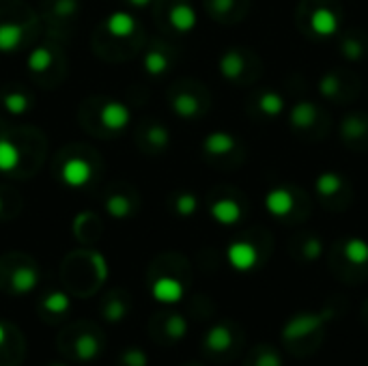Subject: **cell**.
Returning <instances> with one entry per match:
<instances>
[{
    "label": "cell",
    "instance_id": "obj_30",
    "mask_svg": "<svg viewBox=\"0 0 368 366\" xmlns=\"http://www.w3.org/2000/svg\"><path fill=\"white\" fill-rule=\"evenodd\" d=\"M173 209L177 216L181 218H190L198 211V199H196V194L192 192H179L175 194V199H173Z\"/></svg>",
    "mask_w": 368,
    "mask_h": 366
},
{
    "label": "cell",
    "instance_id": "obj_18",
    "mask_svg": "<svg viewBox=\"0 0 368 366\" xmlns=\"http://www.w3.org/2000/svg\"><path fill=\"white\" fill-rule=\"evenodd\" d=\"M93 177V171H91V164L82 157H71L63 164L61 168V181L67 185V188H82L87 185Z\"/></svg>",
    "mask_w": 368,
    "mask_h": 366
},
{
    "label": "cell",
    "instance_id": "obj_29",
    "mask_svg": "<svg viewBox=\"0 0 368 366\" xmlns=\"http://www.w3.org/2000/svg\"><path fill=\"white\" fill-rule=\"evenodd\" d=\"M3 106L5 110L9 112V115H24V112L31 110V97H28L26 93L22 91H11V93H5L3 95Z\"/></svg>",
    "mask_w": 368,
    "mask_h": 366
},
{
    "label": "cell",
    "instance_id": "obj_9",
    "mask_svg": "<svg viewBox=\"0 0 368 366\" xmlns=\"http://www.w3.org/2000/svg\"><path fill=\"white\" fill-rule=\"evenodd\" d=\"M248 110L252 112V117L259 121H278L280 117H285L287 112V99L276 89H261L252 93L248 101Z\"/></svg>",
    "mask_w": 368,
    "mask_h": 366
},
{
    "label": "cell",
    "instance_id": "obj_22",
    "mask_svg": "<svg viewBox=\"0 0 368 366\" xmlns=\"http://www.w3.org/2000/svg\"><path fill=\"white\" fill-rule=\"evenodd\" d=\"M151 291H153V297L164 304H177L183 297V285L177 278H171V276L157 278Z\"/></svg>",
    "mask_w": 368,
    "mask_h": 366
},
{
    "label": "cell",
    "instance_id": "obj_34",
    "mask_svg": "<svg viewBox=\"0 0 368 366\" xmlns=\"http://www.w3.org/2000/svg\"><path fill=\"white\" fill-rule=\"evenodd\" d=\"M147 143L157 151V149H164V147H168V143H171V134H168V129L164 127V125H160V123H155V125H151L149 129H147Z\"/></svg>",
    "mask_w": 368,
    "mask_h": 366
},
{
    "label": "cell",
    "instance_id": "obj_41",
    "mask_svg": "<svg viewBox=\"0 0 368 366\" xmlns=\"http://www.w3.org/2000/svg\"><path fill=\"white\" fill-rule=\"evenodd\" d=\"M3 343H5V325L0 323V345H3Z\"/></svg>",
    "mask_w": 368,
    "mask_h": 366
},
{
    "label": "cell",
    "instance_id": "obj_10",
    "mask_svg": "<svg viewBox=\"0 0 368 366\" xmlns=\"http://www.w3.org/2000/svg\"><path fill=\"white\" fill-rule=\"evenodd\" d=\"M338 136L341 143L355 153L368 151V115L366 112H349V115L338 125Z\"/></svg>",
    "mask_w": 368,
    "mask_h": 366
},
{
    "label": "cell",
    "instance_id": "obj_39",
    "mask_svg": "<svg viewBox=\"0 0 368 366\" xmlns=\"http://www.w3.org/2000/svg\"><path fill=\"white\" fill-rule=\"evenodd\" d=\"M104 315H106V319H108V321L117 323V321H121V319H123V315H125V306H123L121 302H110V304L106 306Z\"/></svg>",
    "mask_w": 368,
    "mask_h": 366
},
{
    "label": "cell",
    "instance_id": "obj_43",
    "mask_svg": "<svg viewBox=\"0 0 368 366\" xmlns=\"http://www.w3.org/2000/svg\"><path fill=\"white\" fill-rule=\"evenodd\" d=\"M0 213H3V199H0Z\"/></svg>",
    "mask_w": 368,
    "mask_h": 366
},
{
    "label": "cell",
    "instance_id": "obj_3",
    "mask_svg": "<svg viewBox=\"0 0 368 366\" xmlns=\"http://www.w3.org/2000/svg\"><path fill=\"white\" fill-rule=\"evenodd\" d=\"M265 209L285 224H299L310 216V199L304 190L285 183L271 188L265 196Z\"/></svg>",
    "mask_w": 368,
    "mask_h": 366
},
{
    "label": "cell",
    "instance_id": "obj_4",
    "mask_svg": "<svg viewBox=\"0 0 368 366\" xmlns=\"http://www.w3.org/2000/svg\"><path fill=\"white\" fill-rule=\"evenodd\" d=\"M289 125L293 134L306 140V143H321L330 134L332 121L325 108H321L315 101L304 99L289 110Z\"/></svg>",
    "mask_w": 368,
    "mask_h": 366
},
{
    "label": "cell",
    "instance_id": "obj_44",
    "mask_svg": "<svg viewBox=\"0 0 368 366\" xmlns=\"http://www.w3.org/2000/svg\"><path fill=\"white\" fill-rule=\"evenodd\" d=\"M52 366H61V364H52Z\"/></svg>",
    "mask_w": 368,
    "mask_h": 366
},
{
    "label": "cell",
    "instance_id": "obj_37",
    "mask_svg": "<svg viewBox=\"0 0 368 366\" xmlns=\"http://www.w3.org/2000/svg\"><path fill=\"white\" fill-rule=\"evenodd\" d=\"M121 362H123V366H147L149 364L147 353L143 349H127L121 356Z\"/></svg>",
    "mask_w": 368,
    "mask_h": 366
},
{
    "label": "cell",
    "instance_id": "obj_25",
    "mask_svg": "<svg viewBox=\"0 0 368 366\" xmlns=\"http://www.w3.org/2000/svg\"><path fill=\"white\" fill-rule=\"evenodd\" d=\"M37 283H39L37 269L35 267H28V265L15 269L13 276H11V287H13L15 293H31L37 287Z\"/></svg>",
    "mask_w": 368,
    "mask_h": 366
},
{
    "label": "cell",
    "instance_id": "obj_35",
    "mask_svg": "<svg viewBox=\"0 0 368 366\" xmlns=\"http://www.w3.org/2000/svg\"><path fill=\"white\" fill-rule=\"evenodd\" d=\"M252 366H282V358L271 347H259L252 358Z\"/></svg>",
    "mask_w": 368,
    "mask_h": 366
},
{
    "label": "cell",
    "instance_id": "obj_7",
    "mask_svg": "<svg viewBox=\"0 0 368 366\" xmlns=\"http://www.w3.org/2000/svg\"><path fill=\"white\" fill-rule=\"evenodd\" d=\"M315 192L319 203L327 211H347L349 205L355 199L353 183L343 175V173H321L315 181Z\"/></svg>",
    "mask_w": 368,
    "mask_h": 366
},
{
    "label": "cell",
    "instance_id": "obj_17",
    "mask_svg": "<svg viewBox=\"0 0 368 366\" xmlns=\"http://www.w3.org/2000/svg\"><path fill=\"white\" fill-rule=\"evenodd\" d=\"M289 250L295 261L313 263L323 255V239L315 233H299L291 239Z\"/></svg>",
    "mask_w": 368,
    "mask_h": 366
},
{
    "label": "cell",
    "instance_id": "obj_12",
    "mask_svg": "<svg viewBox=\"0 0 368 366\" xmlns=\"http://www.w3.org/2000/svg\"><path fill=\"white\" fill-rule=\"evenodd\" d=\"M336 45L345 61L360 63L368 56V33L364 28H349V31L336 35Z\"/></svg>",
    "mask_w": 368,
    "mask_h": 366
},
{
    "label": "cell",
    "instance_id": "obj_16",
    "mask_svg": "<svg viewBox=\"0 0 368 366\" xmlns=\"http://www.w3.org/2000/svg\"><path fill=\"white\" fill-rule=\"evenodd\" d=\"M205 7L218 22L233 24L246 17L250 9V0H205Z\"/></svg>",
    "mask_w": 368,
    "mask_h": 366
},
{
    "label": "cell",
    "instance_id": "obj_31",
    "mask_svg": "<svg viewBox=\"0 0 368 366\" xmlns=\"http://www.w3.org/2000/svg\"><path fill=\"white\" fill-rule=\"evenodd\" d=\"M106 211L112 218H127L134 211V205L125 194H112L106 201Z\"/></svg>",
    "mask_w": 368,
    "mask_h": 366
},
{
    "label": "cell",
    "instance_id": "obj_5",
    "mask_svg": "<svg viewBox=\"0 0 368 366\" xmlns=\"http://www.w3.org/2000/svg\"><path fill=\"white\" fill-rule=\"evenodd\" d=\"M218 69L222 78H226L229 82L239 84V87H248V84H254L261 78L263 63L257 56V52H252L248 48H231L222 52Z\"/></svg>",
    "mask_w": 368,
    "mask_h": 366
},
{
    "label": "cell",
    "instance_id": "obj_2",
    "mask_svg": "<svg viewBox=\"0 0 368 366\" xmlns=\"http://www.w3.org/2000/svg\"><path fill=\"white\" fill-rule=\"evenodd\" d=\"M330 265L347 283H358L368 276V244L360 237L336 241L330 252Z\"/></svg>",
    "mask_w": 368,
    "mask_h": 366
},
{
    "label": "cell",
    "instance_id": "obj_24",
    "mask_svg": "<svg viewBox=\"0 0 368 366\" xmlns=\"http://www.w3.org/2000/svg\"><path fill=\"white\" fill-rule=\"evenodd\" d=\"M24 39V28L15 22H5L0 24V52L11 54L22 45Z\"/></svg>",
    "mask_w": 368,
    "mask_h": 366
},
{
    "label": "cell",
    "instance_id": "obj_23",
    "mask_svg": "<svg viewBox=\"0 0 368 366\" xmlns=\"http://www.w3.org/2000/svg\"><path fill=\"white\" fill-rule=\"evenodd\" d=\"M233 345V332L229 325H213L207 336H205V347L211 351V353H224V351H229Z\"/></svg>",
    "mask_w": 368,
    "mask_h": 366
},
{
    "label": "cell",
    "instance_id": "obj_6",
    "mask_svg": "<svg viewBox=\"0 0 368 366\" xmlns=\"http://www.w3.org/2000/svg\"><path fill=\"white\" fill-rule=\"evenodd\" d=\"M317 91L323 97V101H327V104L347 106V104L358 99V95L362 91V84H360V78L353 71H349L345 67H338V69L325 71L319 78Z\"/></svg>",
    "mask_w": 368,
    "mask_h": 366
},
{
    "label": "cell",
    "instance_id": "obj_14",
    "mask_svg": "<svg viewBox=\"0 0 368 366\" xmlns=\"http://www.w3.org/2000/svg\"><path fill=\"white\" fill-rule=\"evenodd\" d=\"M209 213L218 224H222V227H235V224H239L243 218V205L239 203L237 194L233 192L220 194L209 205Z\"/></svg>",
    "mask_w": 368,
    "mask_h": 366
},
{
    "label": "cell",
    "instance_id": "obj_27",
    "mask_svg": "<svg viewBox=\"0 0 368 366\" xmlns=\"http://www.w3.org/2000/svg\"><path fill=\"white\" fill-rule=\"evenodd\" d=\"M171 69V56L162 50H149L145 56V71L149 76H164Z\"/></svg>",
    "mask_w": 368,
    "mask_h": 366
},
{
    "label": "cell",
    "instance_id": "obj_26",
    "mask_svg": "<svg viewBox=\"0 0 368 366\" xmlns=\"http://www.w3.org/2000/svg\"><path fill=\"white\" fill-rule=\"evenodd\" d=\"M20 166V149L7 138H0V173L11 175Z\"/></svg>",
    "mask_w": 368,
    "mask_h": 366
},
{
    "label": "cell",
    "instance_id": "obj_20",
    "mask_svg": "<svg viewBox=\"0 0 368 366\" xmlns=\"http://www.w3.org/2000/svg\"><path fill=\"white\" fill-rule=\"evenodd\" d=\"M168 22H171L173 31L179 33V35H185V33H192L196 28V11L190 3H185V0H181V3H177L175 7H171V11H168Z\"/></svg>",
    "mask_w": 368,
    "mask_h": 366
},
{
    "label": "cell",
    "instance_id": "obj_21",
    "mask_svg": "<svg viewBox=\"0 0 368 366\" xmlns=\"http://www.w3.org/2000/svg\"><path fill=\"white\" fill-rule=\"evenodd\" d=\"M136 20L132 13L127 11H115V13H110L106 17V31L112 35V37H117V39H127L136 33Z\"/></svg>",
    "mask_w": 368,
    "mask_h": 366
},
{
    "label": "cell",
    "instance_id": "obj_15",
    "mask_svg": "<svg viewBox=\"0 0 368 366\" xmlns=\"http://www.w3.org/2000/svg\"><path fill=\"white\" fill-rule=\"evenodd\" d=\"M229 261L239 272H250L261 263V250L250 239H237L229 246Z\"/></svg>",
    "mask_w": 368,
    "mask_h": 366
},
{
    "label": "cell",
    "instance_id": "obj_42",
    "mask_svg": "<svg viewBox=\"0 0 368 366\" xmlns=\"http://www.w3.org/2000/svg\"><path fill=\"white\" fill-rule=\"evenodd\" d=\"M364 319H366V323H368V300L364 302Z\"/></svg>",
    "mask_w": 368,
    "mask_h": 366
},
{
    "label": "cell",
    "instance_id": "obj_28",
    "mask_svg": "<svg viewBox=\"0 0 368 366\" xmlns=\"http://www.w3.org/2000/svg\"><path fill=\"white\" fill-rule=\"evenodd\" d=\"M52 61H54L52 50L41 45V48H35L31 54H28L26 65H28V69H31L33 73H43V71H48L52 67Z\"/></svg>",
    "mask_w": 368,
    "mask_h": 366
},
{
    "label": "cell",
    "instance_id": "obj_13",
    "mask_svg": "<svg viewBox=\"0 0 368 366\" xmlns=\"http://www.w3.org/2000/svg\"><path fill=\"white\" fill-rule=\"evenodd\" d=\"M171 108L179 119H196L201 117L203 112L209 108V99L201 91H192V89H179L173 99Z\"/></svg>",
    "mask_w": 368,
    "mask_h": 366
},
{
    "label": "cell",
    "instance_id": "obj_1",
    "mask_svg": "<svg viewBox=\"0 0 368 366\" xmlns=\"http://www.w3.org/2000/svg\"><path fill=\"white\" fill-rule=\"evenodd\" d=\"M295 22L308 39H334L341 33L343 9L338 0H299Z\"/></svg>",
    "mask_w": 368,
    "mask_h": 366
},
{
    "label": "cell",
    "instance_id": "obj_38",
    "mask_svg": "<svg viewBox=\"0 0 368 366\" xmlns=\"http://www.w3.org/2000/svg\"><path fill=\"white\" fill-rule=\"evenodd\" d=\"M78 11V0H56L54 3V13L59 17H71Z\"/></svg>",
    "mask_w": 368,
    "mask_h": 366
},
{
    "label": "cell",
    "instance_id": "obj_36",
    "mask_svg": "<svg viewBox=\"0 0 368 366\" xmlns=\"http://www.w3.org/2000/svg\"><path fill=\"white\" fill-rule=\"evenodd\" d=\"M187 332V323L181 315H173V317H168L166 321V334L171 336L173 341H181L183 336Z\"/></svg>",
    "mask_w": 368,
    "mask_h": 366
},
{
    "label": "cell",
    "instance_id": "obj_32",
    "mask_svg": "<svg viewBox=\"0 0 368 366\" xmlns=\"http://www.w3.org/2000/svg\"><path fill=\"white\" fill-rule=\"evenodd\" d=\"M99 349H101L99 341L95 339V336H91V334H84V336H80V339L76 341V356L80 360H95L97 353H99Z\"/></svg>",
    "mask_w": 368,
    "mask_h": 366
},
{
    "label": "cell",
    "instance_id": "obj_33",
    "mask_svg": "<svg viewBox=\"0 0 368 366\" xmlns=\"http://www.w3.org/2000/svg\"><path fill=\"white\" fill-rule=\"evenodd\" d=\"M69 306H71V302H69V297H67L63 291H54V293H50V295L43 300V308H45V311H50V313H54V315L67 313Z\"/></svg>",
    "mask_w": 368,
    "mask_h": 366
},
{
    "label": "cell",
    "instance_id": "obj_40",
    "mask_svg": "<svg viewBox=\"0 0 368 366\" xmlns=\"http://www.w3.org/2000/svg\"><path fill=\"white\" fill-rule=\"evenodd\" d=\"M129 5L138 7V9H143V7H149L151 5V0H127Z\"/></svg>",
    "mask_w": 368,
    "mask_h": 366
},
{
    "label": "cell",
    "instance_id": "obj_8",
    "mask_svg": "<svg viewBox=\"0 0 368 366\" xmlns=\"http://www.w3.org/2000/svg\"><path fill=\"white\" fill-rule=\"evenodd\" d=\"M203 155L215 164H241L246 149L243 143L229 132H211L203 140Z\"/></svg>",
    "mask_w": 368,
    "mask_h": 366
},
{
    "label": "cell",
    "instance_id": "obj_11",
    "mask_svg": "<svg viewBox=\"0 0 368 366\" xmlns=\"http://www.w3.org/2000/svg\"><path fill=\"white\" fill-rule=\"evenodd\" d=\"M330 319H332V311L297 315L285 325V330H282V336H285L287 343H291V345L297 343V341H310L308 336L317 334Z\"/></svg>",
    "mask_w": 368,
    "mask_h": 366
},
{
    "label": "cell",
    "instance_id": "obj_19",
    "mask_svg": "<svg viewBox=\"0 0 368 366\" xmlns=\"http://www.w3.org/2000/svg\"><path fill=\"white\" fill-rule=\"evenodd\" d=\"M99 117H101L104 127H108L112 132H121L132 121V110L123 101H106L101 112H99Z\"/></svg>",
    "mask_w": 368,
    "mask_h": 366
}]
</instances>
